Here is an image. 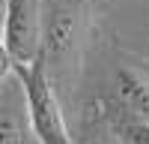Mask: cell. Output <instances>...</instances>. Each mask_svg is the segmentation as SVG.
<instances>
[{
  "instance_id": "obj_1",
  "label": "cell",
  "mask_w": 149,
  "mask_h": 144,
  "mask_svg": "<svg viewBox=\"0 0 149 144\" xmlns=\"http://www.w3.org/2000/svg\"><path fill=\"white\" fill-rule=\"evenodd\" d=\"M12 72H15V78L24 87L33 138L39 144H74L72 135H69L60 99H57V93L51 87V78H48V57L39 54L33 63L12 66Z\"/></svg>"
},
{
  "instance_id": "obj_2",
  "label": "cell",
  "mask_w": 149,
  "mask_h": 144,
  "mask_svg": "<svg viewBox=\"0 0 149 144\" xmlns=\"http://www.w3.org/2000/svg\"><path fill=\"white\" fill-rule=\"evenodd\" d=\"M42 39H45V30H42L39 0H6L0 42H3L12 66L33 63L42 54Z\"/></svg>"
},
{
  "instance_id": "obj_3",
  "label": "cell",
  "mask_w": 149,
  "mask_h": 144,
  "mask_svg": "<svg viewBox=\"0 0 149 144\" xmlns=\"http://www.w3.org/2000/svg\"><path fill=\"white\" fill-rule=\"evenodd\" d=\"M33 135L30 117H27V99L24 87L9 72L6 81H0V144H27Z\"/></svg>"
},
{
  "instance_id": "obj_4",
  "label": "cell",
  "mask_w": 149,
  "mask_h": 144,
  "mask_svg": "<svg viewBox=\"0 0 149 144\" xmlns=\"http://www.w3.org/2000/svg\"><path fill=\"white\" fill-rule=\"evenodd\" d=\"M116 93H119V102L128 114L149 120V81L140 72L119 66L116 69Z\"/></svg>"
},
{
  "instance_id": "obj_5",
  "label": "cell",
  "mask_w": 149,
  "mask_h": 144,
  "mask_svg": "<svg viewBox=\"0 0 149 144\" xmlns=\"http://www.w3.org/2000/svg\"><path fill=\"white\" fill-rule=\"evenodd\" d=\"M113 129L122 144H149V120L143 117H134L125 111L122 117L113 120Z\"/></svg>"
},
{
  "instance_id": "obj_6",
  "label": "cell",
  "mask_w": 149,
  "mask_h": 144,
  "mask_svg": "<svg viewBox=\"0 0 149 144\" xmlns=\"http://www.w3.org/2000/svg\"><path fill=\"white\" fill-rule=\"evenodd\" d=\"M9 72H12V60H9V54H6L3 42H0V81H6Z\"/></svg>"
}]
</instances>
